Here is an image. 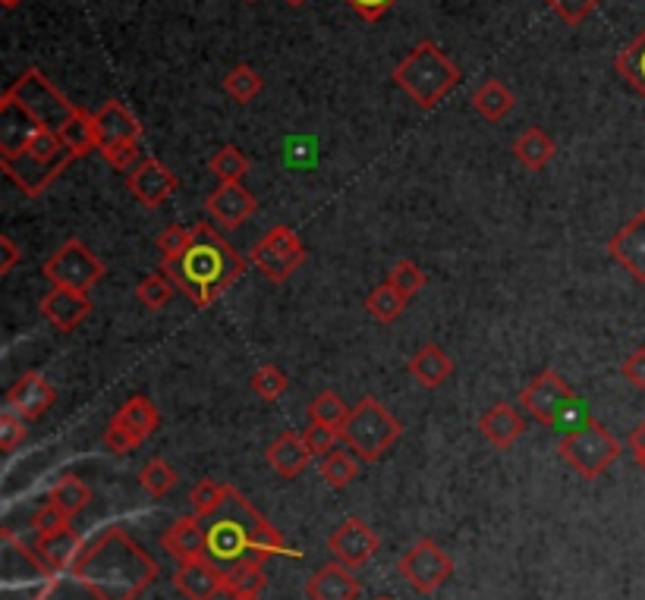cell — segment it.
Returning <instances> with one entry per match:
<instances>
[{
	"instance_id": "cell-17",
	"label": "cell",
	"mask_w": 645,
	"mask_h": 600,
	"mask_svg": "<svg viewBox=\"0 0 645 600\" xmlns=\"http://www.w3.org/2000/svg\"><path fill=\"white\" fill-rule=\"evenodd\" d=\"M258 208L255 196L243 182H218V189L205 199L208 218L227 230H240Z\"/></svg>"
},
{
	"instance_id": "cell-8",
	"label": "cell",
	"mask_w": 645,
	"mask_h": 600,
	"mask_svg": "<svg viewBox=\"0 0 645 600\" xmlns=\"http://www.w3.org/2000/svg\"><path fill=\"white\" fill-rule=\"evenodd\" d=\"M557 453L567 466L577 471L579 478L586 481H596L604 468H611L621 456V441L596 419L577 427V431H567L557 444Z\"/></svg>"
},
{
	"instance_id": "cell-35",
	"label": "cell",
	"mask_w": 645,
	"mask_h": 600,
	"mask_svg": "<svg viewBox=\"0 0 645 600\" xmlns=\"http://www.w3.org/2000/svg\"><path fill=\"white\" fill-rule=\"evenodd\" d=\"M249 167H253L249 157L243 155V148H236V145L218 148L208 160V170H211V177H218V182H243Z\"/></svg>"
},
{
	"instance_id": "cell-14",
	"label": "cell",
	"mask_w": 645,
	"mask_h": 600,
	"mask_svg": "<svg viewBox=\"0 0 645 600\" xmlns=\"http://www.w3.org/2000/svg\"><path fill=\"white\" fill-rule=\"evenodd\" d=\"M138 138H142V123L136 120V113L126 111L120 101H108L94 113V145L101 157L126 145H138Z\"/></svg>"
},
{
	"instance_id": "cell-50",
	"label": "cell",
	"mask_w": 645,
	"mask_h": 600,
	"mask_svg": "<svg viewBox=\"0 0 645 600\" xmlns=\"http://www.w3.org/2000/svg\"><path fill=\"white\" fill-rule=\"evenodd\" d=\"M621 375L626 378V384H630V387L645 390V346L643 349H633L630 356L623 358Z\"/></svg>"
},
{
	"instance_id": "cell-26",
	"label": "cell",
	"mask_w": 645,
	"mask_h": 600,
	"mask_svg": "<svg viewBox=\"0 0 645 600\" xmlns=\"http://www.w3.org/2000/svg\"><path fill=\"white\" fill-rule=\"evenodd\" d=\"M407 371H410V378H413L419 387L438 390L441 384H447V378L454 375V358L447 356L438 343H429V346H422V349L410 358Z\"/></svg>"
},
{
	"instance_id": "cell-32",
	"label": "cell",
	"mask_w": 645,
	"mask_h": 600,
	"mask_svg": "<svg viewBox=\"0 0 645 600\" xmlns=\"http://www.w3.org/2000/svg\"><path fill=\"white\" fill-rule=\"evenodd\" d=\"M268 585V576L262 569L258 559H240L224 573V591L236 598V595H262Z\"/></svg>"
},
{
	"instance_id": "cell-16",
	"label": "cell",
	"mask_w": 645,
	"mask_h": 600,
	"mask_svg": "<svg viewBox=\"0 0 645 600\" xmlns=\"http://www.w3.org/2000/svg\"><path fill=\"white\" fill-rule=\"evenodd\" d=\"M38 309H42V318L54 331L69 334L92 314V299H89V292H79V289L51 287V292L42 296Z\"/></svg>"
},
{
	"instance_id": "cell-1",
	"label": "cell",
	"mask_w": 645,
	"mask_h": 600,
	"mask_svg": "<svg viewBox=\"0 0 645 600\" xmlns=\"http://www.w3.org/2000/svg\"><path fill=\"white\" fill-rule=\"evenodd\" d=\"M69 573L94 600H136L158 576V563L114 525L76 556Z\"/></svg>"
},
{
	"instance_id": "cell-28",
	"label": "cell",
	"mask_w": 645,
	"mask_h": 600,
	"mask_svg": "<svg viewBox=\"0 0 645 600\" xmlns=\"http://www.w3.org/2000/svg\"><path fill=\"white\" fill-rule=\"evenodd\" d=\"M513 104H516V98L501 79H485L482 86L472 91V108L488 123H501L513 111Z\"/></svg>"
},
{
	"instance_id": "cell-12",
	"label": "cell",
	"mask_w": 645,
	"mask_h": 600,
	"mask_svg": "<svg viewBox=\"0 0 645 600\" xmlns=\"http://www.w3.org/2000/svg\"><path fill=\"white\" fill-rule=\"evenodd\" d=\"M577 402L579 397L574 393V387L560 378L557 371H542V375L532 380L530 387H523V393H520V405L530 412L535 422L545 424V427H557L560 419H564Z\"/></svg>"
},
{
	"instance_id": "cell-23",
	"label": "cell",
	"mask_w": 645,
	"mask_h": 600,
	"mask_svg": "<svg viewBox=\"0 0 645 600\" xmlns=\"http://www.w3.org/2000/svg\"><path fill=\"white\" fill-rule=\"evenodd\" d=\"M35 554H38V559H42V566H45L47 573L57 576V573H64V569H73L76 556L82 554V541H79L76 529L67 525V529H60V532L38 534Z\"/></svg>"
},
{
	"instance_id": "cell-33",
	"label": "cell",
	"mask_w": 645,
	"mask_h": 600,
	"mask_svg": "<svg viewBox=\"0 0 645 600\" xmlns=\"http://www.w3.org/2000/svg\"><path fill=\"white\" fill-rule=\"evenodd\" d=\"M407 302H410V299H407L400 289H393L391 284L385 280V284H378V287L369 292V299H366V312H369L378 324H393V321L403 314Z\"/></svg>"
},
{
	"instance_id": "cell-47",
	"label": "cell",
	"mask_w": 645,
	"mask_h": 600,
	"mask_svg": "<svg viewBox=\"0 0 645 600\" xmlns=\"http://www.w3.org/2000/svg\"><path fill=\"white\" fill-rule=\"evenodd\" d=\"M192 243V226H180V223H170L158 236V248H162L164 258H177L180 252H186Z\"/></svg>"
},
{
	"instance_id": "cell-53",
	"label": "cell",
	"mask_w": 645,
	"mask_h": 600,
	"mask_svg": "<svg viewBox=\"0 0 645 600\" xmlns=\"http://www.w3.org/2000/svg\"><path fill=\"white\" fill-rule=\"evenodd\" d=\"M630 453H633V459L645 468V422L630 434Z\"/></svg>"
},
{
	"instance_id": "cell-13",
	"label": "cell",
	"mask_w": 645,
	"mask_h": 600,
	"mask_svg": "<svg viewBox=\"0 0 645 600\" xmlns=\"http://www.w3.org/2000/svg\"><path fill=\"white\" fill-rule=\"evenodd\" d=\"M378 547H381V537L371 532L363 519H356V515L341 522V525L331 532V537H327V551L334 554L337 563H344L349 569L366 566L371 556L378 554Z\"/></svg>"
},
{
	"instance_id": "cell-7",
	"label": "cell",
	"mask_w": 645,
	"mask_h": 600,
	"mask_svg": "<svg viewBox=\"0 0 645 600\" xmlns=\"http://www.w3.org/2000/svg\"><path fill=\"white\" fill-rule=\"evenodd\" d=\"M3 95L13 98L42 130H54V133H60L69 120L79 113V108L38 67L23 69L20 79L3 91Z\"/></svg>"
},
{
	"instance_id": "cell-51",
	"label": "cell",
	"mask_w": 645,
	"mask_h": 600,
	"mask_svg": "<svg viewBox=\"0 0 645 600\" xmlns=\"http://www.w3.org/2000/svg\"><path fill=\"white\" fill-rule=\"evenodd\" d=\"M353 13H359L366 23H378L388 10H391L397 0H344Z\"/></svg>"
},
{
	"instance_id": "cell-42",
	"label": "cell",
	"mask_w": 645,
	"mask_h": 600,
	"mask_svg": "<svg viewBox=\"0 0 645 600\" xmlns=\"http://www.w3.org/2000/svg\"><path fill=\"white\" fill-rule=\"evenodd\" d=\"M249 387H253L255 397H262V400L275 402L280 400L283 393H287V387H290V378L277 368V365H262V368H255L253 378H249Z\"/></svg>"
},
{
	"instance_id": "cell-19",
	"label": "cell",
	"mask_w": 645,
	"mask_h": 600,
	"mask_svg": "<svg viewBox=\"0 0 645 600\" xmlns=\"http://www.w3.org/2000/svg\"><path fill=\"white\" fill-rule=\"evenodd\" d=\"M174 588L186 600H214L224 591V573L218 569V563L211 556L180 563V569L174 573Z\"/></svg>"
},
{
	"instance_id": "cell-4",
	"label": "cell",
	"mask_w": 645,
	"mask_h": 600,
	"mask_svg": "<svg viewBox=\"0 0 645 600\" xmlns=\"http://www.w3.org/2000/svg\"><path fill=\"white\" fill-rule=\"evenodd\" d=\"M393 86L403 91L415 108L432 111L451 91L460 86V67L441 51L435 42H419V45L393 67Z\"/></svg>"
},
{
	"instance_id": "cell-29",
	"label": "cell",
	"mask_w": 645,
	"mask_h": 600,
	"mask_svg": "<svg viewBox=\"0 0 645 600\" xmlns=\"http://www.w3.org/2000/svg\"><path fill=\"white\" fill-rule=\"evenodd\" d=\"M557 155V145H554V138L545 130H538V126H530L526 133L516 135V142H513V157L526 167V170H542V167H548V160Z\"/></svg>"
},
{
	"instance_id": "cell-10",
	"label": "cell",
	"mask_w": 645,
	"mask_h": 600,
	"mask_svg": "<svg viewBox=\"0 0 645 600\" xmlns=\"http://www.w3.org/2000/svg\"><path fill=\"white\" fill-rule=\"evenodd\" d=\"M249 262H253L271 284H283V280H290V277L305 265V245H302V240L297 236L293 226L277 223V226H271V230L253 245Z\"/></svg>"
},
{
	"instance_id": "cell-39",
	"label": "cell",
	"mask_w": 645,
	"mask_h": 600,
	"mask_svg": "<svg viewBox=\"0 0 645 600\" xmlns=\"http://www.w3.org/2000/svg\"><path fill=\"white\" fill-rule=\"evenodd\" d=\"M180 481V475H177V468L170 466L167 459H148L142 471H138V485L145 493H152V497H164V493H170L174 485Z\"/></svg>"
},
{
	"instance_id": "cell-44",
	"label": "cell",
	"mask_w": 645,
	"mask_h": 600,
	"mask_svg": "<svg viewBox=\"0 0 645 600\" xmlns=\"http://www.w3.org/2000/svg\"><path fill=\"white\" fill-rule=\"evenodd\" d=\"M388 284H391L393 289H400L407 299H413L419 289L425 287V270L415 265V262H397V265L391 267V274H388Z\"/></svg>"
},
{
	"instance_id": "cell-21",
	"label": "cell",
	"mask_w": 645,
	"mask_h": 600,
	"mask_svg": "<svg viewBox=\"0 0 645 600\" xmlns=\"http://www.w3.org/2000/svg\"><path fill=\"white\" fill-rule=\"evenodd\" d=\"M162 547L174 556L177 563H192L208 556V532L199 515H184L167 525L162 534Z\"/></svg>"
},
{
	"instance_id": "cell-38",
	"label": "cell",
	"mask_w": 645,
	"mask_h": 600,
	"mask_svg": "<svg viewBox=\"0 0 645 600\" xmlns=\"http://www.w3.org/2000/svg\"><path fill=\"white\" fill-rule=\"evenodd\" d=\"M227 493H231V485H221V481H214V478H202V481L192 488V493H189L192 515H199V519H211L214 512L224 507Z\"/></svg>"
},
{
	"instance_id": "cell-18",
	"label": "cell",
	"mask_w": 645,
	"mask_h": 600,
	"mask_svg": "<svg viewBox=\"0 0 645 600\" xmlns=\"http://www.w3.org/2000/svg\"><path fill=\"white\" fill-rule=\"evenodd\" d=\"M608 252L636 284H645V211L633 214L608 240Z\"/></svg>"
},
{
	"instance_id": "cell-57",
	"label": "cell",
	"mask_w": 645,
	"mask_h": 600,
	"mask_svg": "<svg viewBox=\"0 0 645 600\" xmlns=\"http://www.w3.org/2000/svg\"><path fill=\"white\" fill-rule=\"evenodd\" d=\"M375 600H393V598H388V595H381V598H375Z\"/></svg>"
},
{
	"instance_id": "cell-22",
	"label": "cell",
	"mask_w": 645,
	"mask_h": 600,
	"mask_svg": "<svg viewBox=\"0 0 645 600\" xmlns=\"http://www.w3.org/2000/svg\"><path fill=\"white\" fill-rule=\"evenodd\" d=\"M359 595H363V585L344 563H327L305 581L309 600H356Z\"/></svg>"
},
{
	"instance_id": "cell-52",
	"label": "cell",
	"mask_w": 645,
	"mask_h": 600,
	"mask_svg": "<svg viewBox=\"0 0 645 600\" xmlns=\"http://www.w3.org/2000/svg\"><path fill=\"white\" fill-rule=\"evenodd\" d=\"M20 258H23V252L16 248V243L10 236H0V274L7 277L13 267L20 265Z\"/></svg>"
},
{
	"instance_id": "cell-55",
	"label": "cell",
	"mask_w": 645,
	"mask_h": 600,
	"mask_svg": "<svg viewBox=\"0 0 645 600\" xmlns=\"http://www.w3.org/2000/svg\"><path fill=\"white\" fill-rule=\"evenodd\" d=\"M231 600H262V595H236V598Z\"/></svg>"
},
{
	"instance_id": "cell-48",
	"label": "cell",
	"mask_w": 645,
	"mask_h": 600,
	"mask_svg": "<svg viewBox=\"0 0 645 600\" xmlns=\"http://www.w3.org/2000/svg\"><path fill=\"white\" fill-rule=\"evenodd\" d=\"M142 444L136 434L126 427V424H120L116 419H111V424H108V431H104V446L114 453V456H123V453H133L136 446Z\"/></svg>"
},
{
	"instance_id": "cell-58",
	"label": "cell",
	"mask_w": 645,
	"mask_h": 600,
	"mask_svg": "<svg viewBox=\"0 0 645 600\" xmlns=\"http://www.w3.org/2000/svg\"><path fill=\"white\" fill-rule=\"evenodd\" d=\"M246 3H258V0H246Z\"/></svg>"
},
{
	"instance_id": "cell-3",
	"label": "cell",
	"mask_w": 645,
	"mask_h": 600,
	"mask_svg": "<svg viewBox=\"0 0 645 600\" xmlns=\"http://www.w3.org/2000/svg\"><path fill=\"white\" fill-rule=\"evenodd\" d=\"M202 522H208V556L214 563H231V566L240 559L265 563L277 554H293L283 534L236 488H231L224 507Z\"/></svg>"
},
{
	"instance_id": "cell-25",
	"label": "cell",
	"mask_w": 645,
	"mask_h": 600,
	"mask_svg": "<svg viewBox=\"0 0 645 600\" xmlns=\"http://www.w3.org/2000/svg\"><path fill=\"white\" fill-rule=\"evenodd\" d=\"M479 431H482L488 444H494L498 449H508V446H513L523 437L526 422H523V415L513 405L498 402V405H491L482 419H479Z\"/></svg>"
},
{
	"instance_id": "cell-45",
	"label": "cell",
	"mask_w": 645,
	"mask_h": 600,
	"mask_svg": "<svg viewBox=\"0 0 645 600\" xmlns=\"http://www.w3.org/2000/svg\"><path fill=\"white\" fill-rule=\"evenodd\" d=\"M545 3H548L554 13H557L567 25L586 23V20L601 7V0H545Z\"/></svg>"
},
{
	"instance_id": "cell-30",
	"label": "cell",
	"mask_w": 645,
	"mask_h": 600,
	"mask_svg": "<svg viewBox=\"0 0 645 600\" xmlns=\"http://www.w3.org/2000/svg\"><path fill=\"white\" fill-rule=\"evenodd\" d=\"M47 500L60 512H67L69 519H76L79 512L92 503V488L82 478H76V475H60L57 485L47 493Z\"/></svg>"
},
{
	"instance_id": "cell-54",
	"label": "cell",
	"mask_w": 645,
	"mask_h": 600,
	"mask_svg": "<svg viewBox=\"0 0 645 600\" xmlns=\"http://www.w3.org/2000/svg\"><path fill=\"white\" fill-rule=\"evenodd\" d=\"M0 3H3V10H16V7H20L23 0H0Z\"/></svg>"
},
{
	"instance_id": "cell-15",
	"label": "cell",
	"mask_w": 645,
	"mask_h": 600,
	"mask_svg": "<svg viewBox=\"0 0 645 600\" xmlns=\"http://www.w3.org/2000/svg\"><path fill=\"white\" fill-rule=\"evenodd\" d=\"M126 186H130V192L136 196L142 208L155 211V208H162L164 201L180 189V179L174 177V170L164 160L145 155L136 170L126 174Z\"/></svg>"
},
{
	"instance_id": "cell-46",
	"label": "cell",
	"mask_w": 645,
	"mask_h": 600,
	"mask_svg": "<svg viewBox=\"0 0 645 600\" xmlns=\"http://www.w3.org/2000/svg\"><path fill=\"white\" fill-rule=\"evenodd\" d=\"M25 434H29L25 419L20 412H13V409L7 405V409L0 412V449H3V453L16 449V446L25 441Z\"/></svg>"
},
{
	"instance_id": "cell-37",
	"label": "cell",
	"mask_w": 645,
	"mask_h": 600,
	"mask_svg": "<svg viewBox=\"0 0 645 600\" xmlns=\"http://www.w3.org/2000/svg\"><path fill=\"white\" fill-rule=\"evenodd\" d=\"M265 89V79H262V73L253 67H246V64H240V67H233L227 73V79H224V91L231 95L236 104H249L255 101L258 95Z\"/></svg>"
},
{
	"instance_id": "cell-40",
	"label": "cell",
	"mask_w": 645,
	"mask_h": 600,
	"mask_svg": "<svg viewBox=\"0 0 645 600\" xmlns=\"http://www.w3.org/2000/svg\"><path fill=\"white\" fill-rule=\"evenodd\" d=\"M309 419L319 424H327V427H337V431L344 434L349 409H346V402L341 400L334 390H324V393H319L315 400L309 402Z\"/></svg>"
},
{
	"instance_id": "cell-27",
	"label": "cell",
	"mask_w": 645,
	"mask_h": 600,
	"mask_svg": "<svg viewBox=\"0 0 645 600\" xmlns=\"http://www.w3.org/2000/svg\"><path fill=\"white\" fill-rule=\"evenodd\" d=\"M114 419L120 424H126V427L136 434L138 441L145 444V441L158 431V424H162V412H158V405L148 400V397L136 393V397H130V400L120 405V412H116Z\"/></svg>"
},
{
	"instance_id": "cell-6",
	"label": "cell",
	"mask_w": 645,
	"mask_h": 600,
	"mask_svg": "<svg viewBox=\"0 0 645 600\" xmlns=\"http://www.w3.org/2000/svg\"><path fill=\"white\" fill-rule=\"evenodd\" d=\"M341 437H344V444L349 446V453L356 459L378 463L403 437V424L397 422L375 397H363V400L353 405Z\"/></svg>"
},
{
	"instance_id": "cell-2",
	"label": "cell",
	"mask_w": 645,
	"mask_h": 600,
	"mask_svg": "<svg viewBox=\"0 0 645 600\" xmlns=\"http://www.w3.org/2000/svg\"><path fill=\"white\" fill-rule=\"evenodd\" d=\"M246 258L208 223L192 226V243L177 258H164L162 274L184 292L196 309L214 305L243 277Z\"/></svg>"
},
{
	"instance_id": "cell-49",
	"label": "cell",
	"mask_w": 645,
	"mask_h": 600,
	"mask_svg": "<svg viewBox=\"0 0 645 600\" xmlns=\"http://www.w3.org/2000/svg\"><path fill=\"white\" fill-rule=\"evenodd\" d=\"M69 522H73V519H69L67 512H60L57 507H54V503H51V500H47L45 507L35 512V519H32V529H35L38 534H51V532H60V529H67Z\"/></svg>"
},
{
	"instance_id": "cell-31",
	"label": "cell",
	"mask_w": 645,
	"mask_h": 600,
	"mask_svg": "<svg viewBox=\"0 0 645 600\" xmlns=\"http://www.w3.org/2000/svg\"><path fill=\"white\" fill-rule=\"evenodd\" d=\"M614 69L623 82L645 101V29L614 57Z\"/></svg>"
},
{
	"instance_id": "cell-56",
	"label": "cell",
	"mask_w": 645,
	"mask_h": 600,
	"mask_svg": "<svg viewBox=\"0 0 645 600\" xmlns=\"http://www.w3.org/2000/svg\"><path fill=\"white\" fill-rule=\"evenodd\" d=\"M287 7H302V3H309V0H283Z\"/></svg>"
},
{
	"instance_id": "cell-11",
	"label": "cell",
	"mask_w": 645,
	"mask_h": 600,
	"mask_svg": "<svg viewBox=\"0 0 645 600\" xmlns=\"http://www.w3.org/2000/svg\"><path fill=\"white\" fill-rule=\"evenodd\" d=\"M397 573L413 585L419 595H435L454 576V559L444 554L432 537H419L407 554L397 559Z\"/></svg>"
},
{
	"instance_id": "cell-41",
	"label": "cell",
	"mask_w": 645,
	"mask_h": 600,
	"mask_svg": "<svg viewBox=\"0 0 645 600\" xmlns=\"http://www.w3.org/2000/svg\"><path fill=\"white\" fill-rule=\"evenodd\" d=\"M174 289L177 287L167 280V274H145V277L138 280L136 299L142 302V309L162 312V309H167V302L174 299Z\"/></svg>"
},
{
	"instance_id": "cell-36",
	"label": "cell",
	"mask_w": 645,
	"mask_h": 600,
	"mask_svg": "<svg viewBox=\"0 0 645 600\" xmlns=\"http://www.w3.org/2000/svg\"><path fill=\"white\" fill-rule=\"evenodd\" d=\"M319 471H322V481L327 488L344 490L359 478V463H356V456H349L344 449H334L331 456H324Z\"/></svg>"
},
{
	"instance_id": "cell-43",
	"label": "cell",
	"mask_w": 645,
	"mask_h": 600,
	"mask_svg": "<svg viewBox=\"0 0 645 600\" xmlns=\"http://www.w3.org/2000/svg\"><path fill=\"white\" fill-rule=\"evenodd\" d=\"M302 441H305V446H309L312 459H324V456H331V453L337 449V441H344V437H341V431H337V427H327V424L312 422L305 431H302Z\"/></svg>"
},
{
	"instance_id": "cell-34",
	"label": "cell",
	"mask_w": 645,
	"mask_h": 600,
	"mask_svg": "<svg viewBox=\"0 0 645 600\" xmlns=\"http://www.w3.org/2000/svg\"><path fill=\"white\" fill-rule=\"evenodd\" d=\"M60 138H64V145H67L69 152H73V157H76V160H79V157L92 155V152H98V145H94V113L82 111V108H79V113H76L67 126L60 130Z\"/></svg>"
},
{
	"instance_id": "cell-20",
	"label": "cell",
	"mask_w": 645,
	"mask_h": 600,
	"mask_svg": "<svg viewBox=\"0 0 645 600\" xmlns=\"http://www.w3.org/2000/svg\"><path fill=\"white\" fill-rule=\"evenodd\" d=\"M54 402H57V390L38 371H25L23 378L7 390V405L20 412L25 422L42 419Z\"/></svg>"
},
{
	"instance_id": "cell-24",
	"label": "cell",
	"mask_w": 645,
	"mask_h": 600,
	"mask_svg": "<svg viewBox=\"0 0 645 600\" xmlns=\"http://www.w3.org/2000/svg\"><path fill=\"white\" fill-rule=\"evenodd\" d=\"M265 459H268V466L275 468L280 478H300L302 471L309 468L312 463V453H309V446L302 441L297 431H283L280 437H275L268 449H265Z\"/></svg>"
},
{
	"instance_id": "cell-9",
	"label": "cell",
	"mask_w": 645,
	"mask_h": 600,
	"mask_svg": "<svg viewBox=\"0 0 645 600\" xmlns=\"http://www.w3.org/2000/svg\"><path fill=\"white\" fill-rule=\"evenodd\" d=\"M104 270H108L104 262L82 240H67L57 252H51V258L42 265V274L51 287L79 289V292H89L94 284H101Z\"/></svg>"
},
{
	"instance_id": "cell-5",
	"label": "cell",
	"mask_w": 645,
	"mask_h": 600,
	"mask_svg": "<svg viewBox=\"0 0 645 600\" xmlns=\"http://www.w3.org/2000/svg\"><path fill=\"white\" fill-rule=\"evenodd\" d=\"M73 160L76 157L64 145L60 133L42 130V133L32 135V142L25 145L20 155L3 157L0 164H3V174L13 179L25 196L38 199V196H45L47 186L60 177Z\"/></svg>"
}]
</instances>
